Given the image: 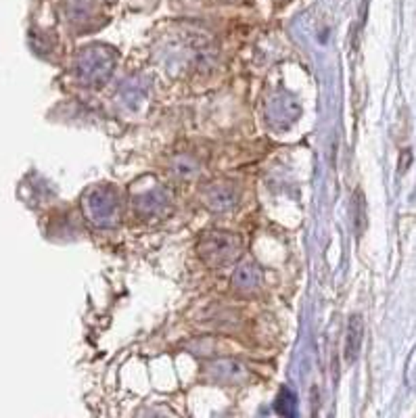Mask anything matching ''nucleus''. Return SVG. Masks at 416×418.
<instances>
[{"instance_id":"nucleus-1","label":"nucleus","mask_w":416,"mask_h":418,"mask_svg":"<svg viewBox=\"0 0 416 418\" xmlns=\"http://www.w3.org/2000/svg\"><path fill=\"white\" fill-rule=\"evenodd\" d=\"M362 341H364V322H362V316L354 314L348 322V333H345V359L350 364L356 362L360 356Z\"/></svg>"},{"instance_id":"nucleus-2","label":"nucleus","mask_w":416,"mask_h":418,"mask_svg":"<svg viewBox=\"0 0 416 418\" xmlns=\"http://www.w3.org/2000/svg\"><path fill=\"white\" fill-rule=\"evenodd\" d=\"M298 398L285 387L283 391H281V395H279V400H276V410L283 414V417H295L298 414Z\"/></svg>"},{"instance_id":"nucleus-3","label":"nucleus","mask_w":416,"mask_h":418,"mask_svg":"<svg viewBox=\"0 0 416 418\" xmlns=\"http://www.w3.org/2000/svg\"><path fill=\"white\" fill-rule=\"evenodd\" d=\"M356 209H357V233L362 235V224H364V195L356 192Z\"/></svg>"}]
</instances>
